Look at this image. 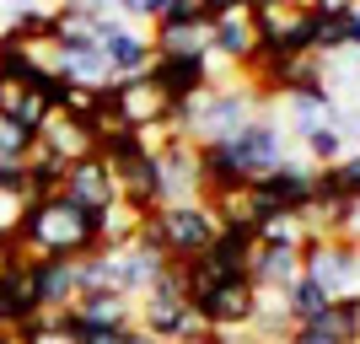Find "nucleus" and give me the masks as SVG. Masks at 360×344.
Segmentation results:
<instances>
[{
    "mask_svg": "<svg viewBox=\"0 0 360 344\" xmlns=\"http://www.w3.org/2000/svg\"><path fill=\"white\" fill-rule=\"evenodd\" d=\"M97 215H103V210H81V205H70L65 194L27 199V210H22L11 242L27 258H86V253L103 248V237H97Z\"/></svg>",
    "mask_w": 360,
    "mask_h": 344,
    "instance_id": "obj_1",
    "label": "nucleus"
},
{
    "mask_svg": "<svg viewBox=\"0 0 360 344\" xmlns=\"http://www.w3.org/2000/svg\"><path fill=\"white\" fill-rule=\"evenodd\" d=\"M264 103H258L248 87H210L205 97L188 103V124H183V140L188 146H221L231 140L248 119H258Z\"/></svg>",
    "mask_w": 360,
    "mask_h": 344,
    "instance_id": "obj_2",
    "label": "nucleus"
},
{
    "mask_svg": "<svg viewBox=\"0 0 360 344\" xmlns=\"http://www.w3.org/2000/svg\"><path fill=\"white\" fill-rule=\"evenodd\" d=\"M355 258H360V248L345 242V237H323V231H307V237H301V274L317 280L333 301L355 296Z\"/></svg>",
    "mask_w": 360,
    "mask_h": 344,
    "instance_id": "obj_3",
    "label": "nucleus"
},
{
    "mask_svg": "<svg viewBox=\"0 0 360 344\" xmlns=\"http://www.w3.org/2000/svg\"><path fill=\"white\" fill-rule=\"evenodd\" d=\"M253 312H258V285L248 280V274L215 280V285H205V291L194 296V317L205 323V329H215V333L253 329Z\"/></svg>",
    "mask_w": 360,
    "mask_h": 344,
    "instance_id": "obj_4",
    "label": "nucleus"
},
{
    "mask_svg": "<svg viewBox=\"0 0 360 344\" xmlns=\"http://www.w3.org/2000/svg\"><path fill=\"white\" fill-rule=\"evenodd\" d=\"M156 221H162V237H167L172 264H183V258H199L215 242L221 215H215L205 199H183V205H162V210H156Z\"/></svg>",
    "mask_w": 360,
    "mask_h": 344,
    "instance_id": "obj_5",
    "label": "nucleus"
},
{
    "mask_svg": "<svg viewBox=\"0 0 360 344\" xmlns=\"http://www.w3.org/2000/svg\"><path fill=\"white\" fill-rule=\"evenodd\" d=\"M146 81L162 91L172 108H188L194 97H205V91L215 87V70H210V54H156Z\"/></svg>",
    "mask_w": 360,
    "mask_h": 344,
    "instance_id": "obj_6",
    "label": "nucleus"
},
{
    "mask_svg": "<svg viewBox=\"0 0 360 344\" xmlns=\"http://www.w3.org/2000/svg\"><path fill=\"white\" fill-rule=\"evenodd\" d=\"M221 146L231 151V156H237V162L248 167L253 178H264L269 167H280V162L290 156V135H285V124L274 119L269 108H264L258 119H248V124L237 129V135H231V140H221Z\"/></svg>",
    "mask_w": 360,
    "mask_h": 344,
    "instance_id": "obj_7",
    "label": "nucleus"
},
{
    "mask_svg": "<svg viewBox=\"0 0 360 344\" xmlns=\"http://www.w3.org/2000/svg\"><path fill=\"white\" fill-rule=\"evenodd\" d=\"M312 178H317V167L307 162V156H285V162L269 167L264 178H253V194H264L280 215L307 226V215H312Z\"/></svg>",
    "mask_w": 360,
    "mask_h": 344,
    "instance_id": "obj_8",
    "label": "nucleus"
},
{
    "mask_svg": "<svg viewBox=\"0 0 360 344\" xmlns=\"http://www.w3.org/2000/svg\"><path fill=\"white\" fill-rule=\"evenodd\" d=\"M22 280H27V296H32L38 312H70L75 296H81L75 258H27V264H22Z\"/></svg>",
    "mask_w": 360,
    "mask_h": 344,
    "instance_id": "obj_9",
    "label": "nucleus"
},
{
    "mask_svg": "<svg viewBox=\"0 0 360 344\" xmlns=\"http://www.w3.org/2000/svg\"><path fill=\"white\" fill-rule=\"evenodd\" d=\"M91 32H97V44H103V60L108 70L119 75H146L150 60H156V49H150V38L135 27V22H124V16H108V22H91Z\"/></svg>",
    "mask_w": 360,
    "mask_h": 344,
    "instance_id": "obj_10",
    "label": "nucleus"
},
{
    "mask_svg": "<svg viewBox=\"0 0 360 344\" xmlns=\"http://www.w3.org/2000/svg\"><path fill=\"white\" fill-rule=\"evenodd\" d=\"M70 205H81V210H113L119 205V178H113V167L91 151V156H81V162H70L65 167V189H60Z\"/></svg>",
    "mask_w": 360,
    "mask_h": 344,
    "instance_id": "obj_11",
    "label": "nucleus"
},
{
    "mask_svg": "<svg viewBox=\"0 0 360 344\" xmlns=\"http://www.w3.org/2000/svg\"><path fill=\"white\" fill-rule=\"evenodd\" d=\"M70 317L81 329H135V296H119V291H81L70 307Z\"/></svg>",
    "mask_w": 360,
    "mask_h": 344,
    "instance_id": "obj_12",
    "label": "nucleus"
},
{
    "mask_svg": "<svg viewBox=\"0 0 360 344\" xmlns=\"http://www.w3.org/2000/svg\"><path fill=\"white\" fill-rule=\"evenodd\" d=\"M150 49L156 54H210V22L205 16H156L150 22Z\"/></svg>",
    "mask_w": 360,
    "mask_h": 344,
    "instance_id": "obj_13",
    "label": "nucleus"
},
{
    "mask_svg": "<svg viewBox=\"0 0 360 344\" xmlns=\"http://www.w3.org/2000/svg\"><path fill=\"white\" fill-rule=\"evenodd\" d=\"M38 151H49V156H60L70 167V162H81V156L97 151V135L81 119H70V113H49L44 129H38Z\"/></svg>",
    "mask_w": 360,
    "mask_h": 344,
    "instance_id": "obj_14",
    "label": "nucleus"
},
{
    "mask_svg": "<svg viewBox=\"0 0 360 344\" xmlns=\"http://www.w3.org/2000/svg\"><path fill=\"white\" fill-rule=\"evenodd\" d=\"M253 49H258V27H253V16H248V11L210 22V54H221V60H231V65H242V70H248Z\"/></svg>",
    "mask_w": 360,
    "mask_h": 344,
    "instance_id": "obj_15",
    "label": "nucleus"
},
{
    "mask_svg": "<svg viewBox=\"0 0 360 344\" xmlns=\"http://www.w3.org/2000/svg\"><path fill=\"white\" fill-rule=\"evenodd\" d=\"M38 317V307H32L27 296V280H22V264H11V269H0V333H22Z\"/></svg>",
    "mask_w": 360,
    "mask_h": 344,
    "instance_id": "obj_16",
    "label": "nucleus"
},
{
    "mask_svg": "<svg viewBox=\"0 0 360 344\" xmlns=\"http://www.w3.org/2000/svg\"><path fill=\"white\" fill-rule=\"evenodd\" d=\"M146 151H150V135L146 129H129V124H108L103 135H97V156L113 167V178H119L129 162H140Z\"/></svg>",
    "mask_w": 360,
    "mask_h": 344,
    "instance_id": "obj_17",
    "label": "nucleus"
},
{
    "mask_svg": "<svg viewBox=\"0 0 360 344\" xmlns=\"http://www.w3.org/2000/svg\"><path fill=\"white\" fill-rule=\"evenodd\" d=\"M280 301H285L290 323H317V317L333 307V296H328V291H323L317 280H307V274H296V280L280 291Z\"/></svg>",
    "mask_w": 360,
    "mask_h": 344,
    "instance_id": "obj_18",
    "label": "nucleus"
},
{
    "mask_svg": "<svg viewBox=\"0 0 360 344\" xmlns=\"http://www.w3.org/2000/svg\"><path fill=\"white\" fill-rule=\"evenodd\" d=\"M333 97H285V135H296V140H307L312 129H323V124H333Z\"/></svg>",
    "mask_w": 360,
    "mask_h": 344,
    "instance_id": "obj_19",
    "label": "nucleus"
},
{
    "mask_svg": "<svg viewBox=\"0 0 360 344\" xmlns=\"http://www.w3.org/2000/svg\"><path fill=\"white\" fill-rule=\"evenodd\" d=\"M22 178H27V199H49V194L65 189V162L49 156V151H32L27 162H22Z\"/></svg>",
    "mask_w": 360,
    "mask_h": 344,
    "instance_id": "obj_20",
    "label": "nucleus"
},
{
    "mask_svg": "<svg viewBox=\"0 0 360 344\" xmlns=\"http://www.w3.org/2000/svg\"><path fill=\"white\" fill-rule=\"evenodd\" d=\"M317 323H323V333H328V339H339V344H360V296H339L328 312L317 317Z\"/></svg>",
    "mask_w": 360,
    "mask_h": 344,
    "instance_id": "obj_21",
    "label": "nucleus"
},
{
    "mask_svg": "<svg viewBox=\"0 0 360 344\" xmlns=\"http://www.w3.org/2000/svg\"><path fill=\"white\" fill-rule=\"evenodd\" d=\"M301 151H307V162H312V167H333L349 146H345V135H339L333 124H323V129H312V135L301 140Z\"/></svg>",
    "mask_w": 360,
    "mask_h": 344,
    "instance_id": "obj_22",
    "label": "nucleus"
},
{
    "mask_svg": "<svg viewBox=\"0 0 360 344\" xmlns=\"http://www.w3.org/2000/svg\"><path fill=\"white\" fill-rule=\"evenodd\" d=\"M16 344H75V333L65 329V317H60V312H38L27 329L16 333Z\"/></svg>",
    "mask_w": 360,
    "mask_h": 344,
    "instance_id": "obj_23",
    "label": "nucleus"
},
{
    "mask_svg": "<svg viewBox=\"0 0 360 344\" xmlns=\"http://www.w3.org/2000/svg\"><path fill=\"white\" fill-rule=\"evenodd\" d=\"M328 178H333V189H339V199L360 205V151H345V156L328 167Z\"/></svg>",
    "mask_w": 360,
    "mask_h": 344,
    "instance_id": "obj_24",
    "label": "nucleus"
},
{
    "mask_svg": "<svg viewBox=\"0 0 360 344\" xmlns=\"http://www.w3.org/2000/svg\"><path fill=\"white\" fill-rule=\"evenodd\" d=\"M38 151V135L22 129V124H0V162H27Z\"/></svg>",
    "mask_w": 360,
    "mask_h": 344,
    "instance_id": "obj_25",
    "label": "nucleus"
},
{
    "mask_svg": "<svg viewBox=\"0 0 360 344\" xmlns=\"http://www.w3.org/2000/svg\"><path fill=\"white\" fill-rule=\"evenodd\" d=\"M162 11H167V0H119L124 22H156Z\"/></svg>",
    "mask_w": 360,
    "mask_h": 344,
    "instance_id": "obj_26",
    "label": "nucleus"
},
{
    "mask_svg": "<svg viewBox=\"0 0 360 344\" xmlns=\"http://www.w3.org/2000/svg\"><path fill=\"white\" fill-rule=\"evenodd\" d=\"M280 344H339V339H328V333H323V323H296Z\"/></svg>",
    "mask_w": 360,
    "mask_h": 344,
    "instance_id": "obj_27",
    "label": "nucleus"
},
{
    "mask_svg": "<svg viewBox=\"0 0 360 344\" xmlns=\"http://www.w3.org/2000/svg\"><path fill=\"white\" fill-rule=\"evenodd\" d=\"M296 6H307V11H317V16H345V11H355L360 0H296Z\"/></svg>",
    "mask_w": 360,
    "mask_h": 344,
    "instance_id": "obj_28",
    "label": "nucleus"
},
{
    "mask_svg": "<svg viewBox=\"0 0 360 344\" xmlns=\"http://www.w3.org/2000/svg\"><path fill=\"white\" fill-rule=\"evenodd\" d=\"M339 22H345V49H349V54H360V6H355V11H345Z\"/></svg>",
    "mask_w": 360,
    "mask_h": 344,
    "instance_id": "obj_29",
    "label": "nucleus"
},
{
    "mask_svg": "<svg viewBox=\"0 0 360 344\" xmlns=\"http://www.w3.org/2000/svg\"><path fill=\"white\" fill-rule=\"evenodd\" d=\"M210 344H264L253 329H237V333H210Z\"/></svg>",
    "mask_w": 360,
    "mask_h": 344,
    "instance_id": "obj_30",
    "label": "nucleus"
},
{
    "mask_svg": "<svg viewBox=\"0 0 360 344\" xmlns=\"http://www.w3.org/2000/svg\"><path fill=\"white\" fill-rule=\"evenodd\" d=\"M119 344H162V339H150L146 329H124V339H119Z\"/></svg>",
    "mask_w": 360,
    "mask_h": 344,
    "instance_id": "obj_31",
    "label": "nucleus"
},
{
    "mask_svg": "<svg viewBox=\"0 0 360 344\" xmlns=\"http://www.w3.org/2000/svg\"><path fill=\"white\" fill-rule=\"evenodd\" d=\"M355 296H360V258H355Z\"/></svg>",
    "mask_w": 360,
    "mask_h": 344,
    "instance_id": "obj_32",
    "label": "nucleus"
}]
</instances>
